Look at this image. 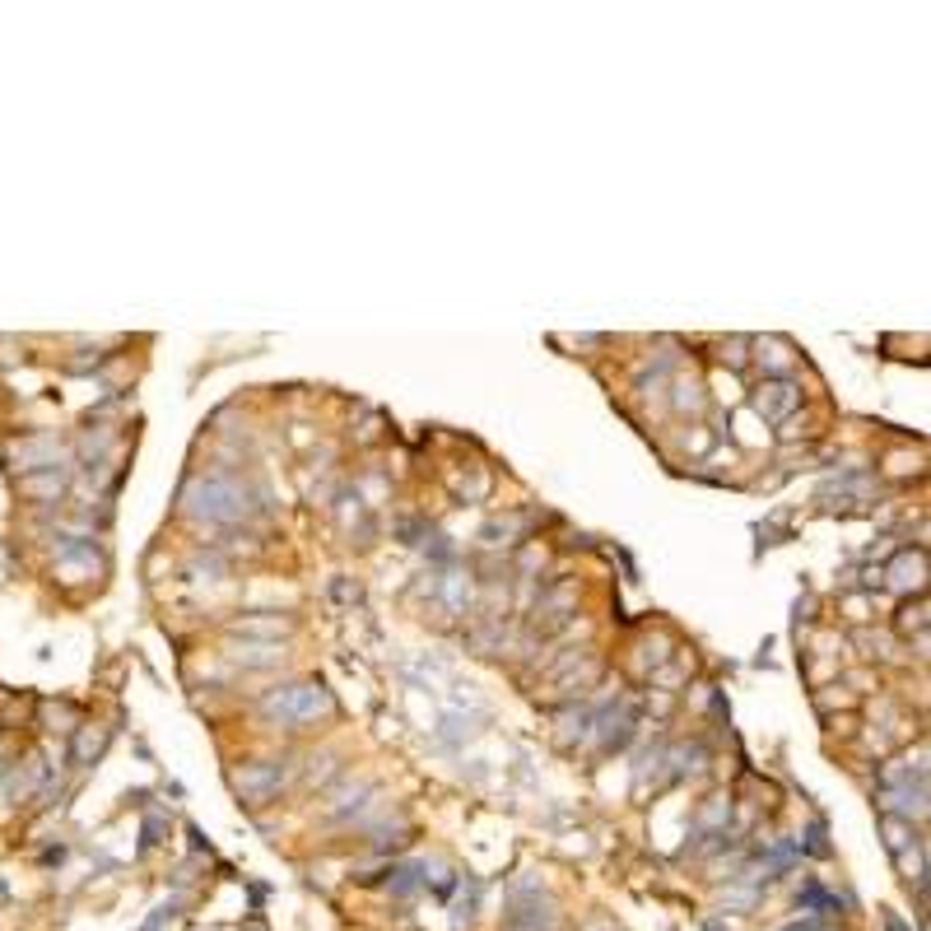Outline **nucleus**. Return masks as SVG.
I'll return each instance as SVG.
<instances>
[{"mask_svg": "<svg viewBox=\"0 0 931 931\" xmlns=\"http://www.w3.org/2000/svg\"><path fill=\"white\" fill-rule=\"evenodd\" d=\"M182 503L196 522H238V517H247V489L238 480H224V475L191 480Z\"/></svg>", "mask_w": 931, "mask_h": 931, "instance_id": "f257e3e1", "label": "nucleus"}, {"mask_svg": "<svg viewBox=\"0 0 931 931\" xmlns=\"http://www.w3.org/2000/svg\"><path fill=\"white\" fill-rule=\"evenodd\" d=\"M261 713L270 722H280V727H308V722L331 713V694L322 685H312V680H298V685L270 689L261 699Z\"/></svg>", "mask_w": 931, "mask_h": 931, "instance_id": "f03ea898", "label": "nucleus"}, {"mask_svg": "<svg viewBox=\"0 0 931 931\" xmlns=\"http://www.w3.org/2000/svg\"><path fill=\"white\" fill-rule=\"evenodd\" d=\"M280 783H284V769L280 764H270V759L243 764V769L233 773V787H238L247 801H270L275 792H280Z\"/></svg>", "mask_w": 931, "mask_h": 931, "instance_id": "7ed1b4c3", "label": "nucleus"}, {"mask_svg": "<svg viewBox=\"0 0 931 931\" xmlns=\"http://www.w3.org/2000/svg\"><path fill=\"white\" fill-rule=\"evenodd\" d=\"M755 405H759V415L764 419H787L801 405V387L792 378H769L764 387H759Z\"/></svg>", "mask_w": 931, "mask_h": 931, "instance_id": "20e7f679", "label": "nucleus"}, {"mask_svg": "<svg viewBox=\"0 0 931 931\" xmlns=\"http://www.w3.org/2000/svg\"><path fill=\"white\" fill-rule=\"evenodd\" d=\"M880 582H890L894 592H922V582H927V554L904 550L890 568H880Z\"/></svg>", "mask_w": 931, "mask_h": 931, "instance_id": "39448f33", "label": "nucleus"}, {"mask_svg": "<svg viewBox=\"0 0 931 931\" xmlns=\"http://www.w3.org/2000/svg\"><path fill=\"white\" fill-rule=\"evenodd\" d=\"M19 494L24 499H38V503H56L66 494V471L61 466H42V471H28L19 480Z\"/></svg>", "mask_w": 931, "mask_h": 931, "instance_id": "423d86ee", "label": "nucleus"}, {"mask_svg": "<svg viewBox=\"0 0 931 931\" xmlns=\"http://www.w3.org/2000/svg\"><path fill=\"white\" fill-rule=\"evenodd\" d=\"M56 452H61V443H56L52 433H42V438H28V443H14L10 457L24 466V471H42V466H56Z\"/></svg>", "mask_w": 931, "mask_h": 931, "instance_id": "0eeeda50", "label": "nucleus"}, {"mask_svg": "<svg viewBox=\"0 0 931 931\" xmlns=\"http://www.w3.org/2000/svg\"><path fill=\"white\" fill-rule=\"evenodd\" d=\"M103 741H108V731L98 727V722H80V727H75V759H80V764H94V759L103 755Z\"/></svg>", "mask_w": 931, "mask_h": 931, "instance_id": "6e6552de", "label": "nucleus"}, {"mask_svg": "<svg viewBox=\"0 0 931 931\" xmlns=\"http://www.w3.org/2000/svg\"><path fill=\"white\" fill-rule=\"evenodd\" d=\"M56 578H61V582H84V578H94V550L61 554V559H56Z\"/></svg>", "mask_w": 931, "mask_h": 931, "instance_id": "1a4fd4ad", "label": "nucleus"}, {"mask_svg": "<svg viewBox=\"0 0 931 931\" xmlns=\"http://www.w3.org/2000/svg\"><path fill=\"white\" fill-rule=\"evenodd\" d=\"M233 662H243V666H275L280 662V643H233Z\"/></svg>", "mask_w": 931, "mask_h": 931, "instance_id": "9d476101", "label": "nucleus"}, {"mask_svg": "<svg viewBox=\"0 0 931 931\" xmlns=\"http://www.w3.org/2000/svg\"><path fill=\"white\" fill-rule=\"evenodd\" d=\"M792 359H797V354L787 350L783 340H759V364H769L773 373H778V378H787V368H792Z\"/></svg>", "mask_w": 931, "mask_h": 931, "instance_id": "9b49d317", "label": "nucleus"}, {"mask_svg": "<svg viewBox=\"0 0 931 931\" xmlns=\"http://www.w3.org/2000/svg\"><path fill=\"white\" fill-rule=\"evenodd\" d=\"M745 340H731V345H722V364H731V368H736V364H745Z\"/></svg>", "mask_w": 931, "mask_h": 931, "instance_id": "f8f14e48", "label": "nucleus"}, {"mask_svg": "<svg viewBox=\"0 0 931 931\" xmlns=\"http://www.w3.org/2000/svg\"><path fill=\"white\" fill-rule=\"evenodd\" d=\"M5 759H10V750H5V745H0V778H5V773H10V764H5Z\"/></svg>", "mask_w": 931, "mask_h": 931, "instance_id": "ddd939ff", "label": "nucleus"}]
</instances>
